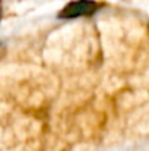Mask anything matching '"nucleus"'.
Wrapping results in <instances>:
<instances>
[{
    "instance_id": "f257e3e1",
    "label": "nucleus",
    "mask_w": 149,
    "mask_h": 151,
    "mask_svg": "<svg viewBox=\"0 0 149 151\" xmlns=\"http://www.w3.org/2000/svg\"><path fill=\"white\" fill-rule=\"evenodd\" d=\"M97 9H98V4L94 0H75V1H70L67 6L63 7L58 18L75 19V18H79V16L92 15Z\"/></svg>"
}]
</instances>
